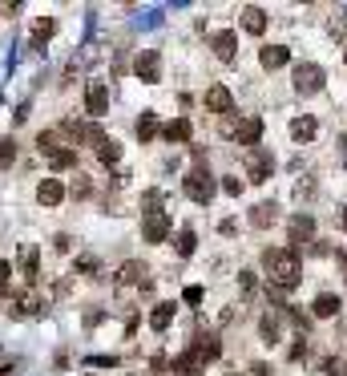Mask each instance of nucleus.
<instances>
[{
	"label": "nucleus",
	"instance_id": "f257e3e1",
	"mask_svg": "<svg viewBox=\"0 0 347 376\" xmlns=\"http://www.w3.org/2000/svg\"><path fill=\"white\" fill-rule=\"evenodd\" d=\"M263 271H267V280L275 283V287L291 291L303 280V259L291 247H267L263 251Z\"/></svg>",
	"mask_w": 347,
	"mask_h": 376
},
{
	"label": "nucleus",
	"instance_id": "f03ea898",
	"mask_svg": "<svg viewBox=\"0 0 347 376\" xmlns=\"http://www.w3.org/2000/svg\"><path fill=\"white\" fill-rule=\"evenodd\" d=\"M214 190H218V182H214V174H210V166H194L182 178V194L190 203H198V207L214 198Z\"/></svg>",
	"mask_w": 347,
	"mask_h": 376
},
{
	"label": "nucleus",
	"instance_id": "7ed1b4c3",
	"mask_svg": "<svg viewBox=\"0 0 347 376\" xmlns=\"http://www.w3.org/2000/svg\"><path fill=\"white\" fill-rule=\"evenodd\" d=\"M109 101H114V94H109V81L93 77L89 85H85V114H89V118H101V114H109Z\"/></svg>",
	"mask_w": 347,
	"mask_h": 376
},
{
	"label": "nucleus",
	"instance_id": "20e7f679",
	"mask_svg": "<svg viewBox=\"0 0 347 376\" xmlns=\"http://www.w3.org/2000/svg\"><path fill=\"white\" fill-rule=\"evenodd\" d=\"M226 138L238 142V146H258V138H263V121L258 118H238L231 130H226Z\"/></svg>",
	"mask_w": 347,
	"mask_h": 376
},
{
	"label": "nucleus",
	"instance_id": "39448f33",
	"mask_svg": "<svg viewBox=\"0 0 347 376\" xmlns=\"http://www.w3.org/2000/svg\"><path fill=\"white\" fill-rule=\"evenodd\" d=\"M323 81H327V73L319 69V65H299V69H295V89H299V94H319Z\"/></svg>",
	"mask_w": 347,
	"mask_h": 376
},
{
	"label": "nucleus",
	"instance_id": "423d86ee",
	"mask_svg": "<svg viewBox=\"0 0 347 376\" xmlns=\"http://www.w3.org/2000/svg\"><path fill=\"white\" fill-rule=\"evenodd\" d=\"M134 73H138L141 81H150V85H154V81L162 77V57H158L154 49H145V53H138V57H134Z\"/></svg>",
	"mask_w": 347,
	"mask_h": 376
},
{
	"label": "nucleus",
	"instance_id": "0eeeda50",
	"mask_svg": "<svg viewBox=\"0 0 347 376\" xmlns=\"http://www.w3.org/2000/svg\"><path fill=\"white\" fill-rule=\"evenodd\" d=\"M166 235H170V214H145L141 219V239L145 243H166Z\"/></svg>",
	"mask_w": 347,
	"mask_h": 376
},
{
	"label": "nucleus",
	"instance_id": "6e6552de",
	"mask_svg": "<svg viewBox=\"0 0 347 376\" xmlns=\"http://www.w3.org/2000/svg\"><path fill=\"white\" fill-rule=\"evenodd\" d=\"M210 49H214V57H218V61H226V65H231L234 57H238V37H234L231 28H222V33H214V37H210Z\"/></svg>",
	"mask_w": 347,
	"mask_h": 376
},
{
	"label": "nucleus",
	"instance_id": "1a4fd4ad",
	"mask_svg": "<svg viewBox=\"0 0 347 376\" xmlns=\"http://www.w3.org/2000/svg\"><path fill=\"white\" fill-rule=\"evenodd\" d=\"M202 105H206L210 114H231L234 94L226 89V85H210V89H206V97H202Z\"/></svg>",
	"mask_w": 347,
	"mask_h": 376
},
{
	"label": "nucleus",
	"instance_id": "9d476101",
	"mask_svg": "<svg viewBox=\"0 0 347 376\" xmlns=\"http://www.w3.org/2000/svg\"><path fill=\"white\" fill-rule=\"evenodd\" d=\"M247 166H251V170H247L251 182H267V178H271V166H275V154H271V150H255Z\"/></svg>",
	"mask_w": 347,
	"mask_h": 376
},
{
	"label": "nucleus",
	"instance_id": "9b49d317",
	"mask_svg": "<svg viewBox=\"0 0 347 376\" xmlns=\"http://www.w3.org/2000/svg\"><path fill=\"white\" fill-rule=\"evenodd\" d=\"M170 373L174 376H206V364L198 360V352H182L178 360H170Z\"/></svg>",
	"mask_w": 347,
	"mask_h": 376
},
{
	"label": "nucleus",
	"instance_id": "f8f14e48",
	"mask_svg": "<svg viewBox=\"0 0 347 376\" xmlns=\"http://www.w3.org/2000/svg\"><path fill=\"white\" fill-rule=\"evenodd\" d=\"M287 227H291V243H295V247L307 243V239H315V219H311V214H291ZM295 247H291V251H295Z\"/></svg>",
	"mask_w": 347,
	"mask_h": 376
},
{
	"label": "nucleus",
	"instance_id": "ddd939ff",
	"mask_svg": "<svg viewBox=\"0 0 347 376\" xmlns=\"http://www.w3.org/2000/svg\"><path fill=\"white\" fill-rule=\"evenodd\" d=\"M258 336H263V344L275 348L278 340H283V316H278V311H267V316L258 320Z\"/></svg>",
	"mask_w": 347,
	"mask_h": 376
},
{
	"label": "nucleus",
	"instance_id": "4468645a",
	"mask_svg": "<svg viewBox=\"0 0 347 376\" xmlns=\"http://www.w3.org/2000/svg\"><path fill=\"white\" fill-rule=\"evenodd\" d=\"M141 280H145V263H138V259L121 263L114 271V287H130V283H141Z\"/></svg>",
	"mask_w": 347,
	"mask_h": 376
},
{
	"label": "nucleus",
	"instance_id": "2eb2a0df",
	"mask_svg": "<svg viewBox=\"0 0 347 376\" xmlns=\"http://www.w3.org/2000/svg\"><path fill=\"white\" fill-rule=\"evenodd\" d=\"M41 296H37V291H21V296H17V304H12V316H17V320H28V316H41Z\"/></svg>",
	"mask_w": 347,
	"mask_h": 376
},
{
	"label": "nucleus",
	"instance_id": "dca6fc26",
	"mask_svg": "<svg viewBox=\"0 0 347 376\" xmlns=\"http://www.w3.org/2000/svg\"><path fill=\"white\" fill-rule=\"evenodd\" d=\"M174 300H162V304H154V311H150V328L154 332H170V324H174Z\"/></svg>",
	"mask_w": 347,
	"mask_h": 376
},
{
	"label": "nucleus",
	"instance_id": "f3484780",
	"mask_svg": "<svg viewBox=\"0 0 347 376\" xmlns=\"http://www.w3.org/2000/svg\"><path fill=\"white\" fill-rule=\"evenodd\" d=\"M21 271H24V280L28 283H37L41 280V251L28 243V247H21Z\"/></svg>",
	"mask_w": 347,
	"mask_h": 376
},
{
	"label": "nucleus",
	"instance_id": "a211bd4d",
	"mask_svg": "<svg viewBox=\"0 0 347 376\" xmlns=\"http://www.w3.org/2000/svg\"><path fill=\"white\" fill-rule=\"evenodd\" d=\"M242 28H247L251 37H263V33H267V8H258V4L242 8Z\"/></svg>",
	"mask_w": 347,
	"mask_h": 376
},
{
	"label": "nucleus",
	"instance_id": "6ab92c4d",
	"mask_svg": "<svg viewBox=\"0 0 347 376\" xmlns=\"http://www.w3.org/2000/svg\"><path fill=\"white\" fill-rule=\"evenodd\" d=\"M65 198V187L57 182V178H45L41 187H37V203H45V207H57Z\"/></svg>",
	"mask_w": 347,
	"mask_h": 376
},
{
	"label": "nucleus",
	"instance_id": "aec40b11",
	"mask_svg": "<svg viewBox=\"0 0 347 376\" xmlns=\"http://www.w3.org/2000/svg\"><path fill=\"white\" fill-rule=\"evenodd\" d=\"M339 296H315V304H311V316L315 320H331V316H339Z\"/></svg>",
	"mask_w": 347,
	"mask_h": 376
},
{
	"label": "nucleus",
	"instance_id": "412c9836",
	"mask_svg": "<svg viewBox=\"0 0 347 376\" xmlns=\"http://www.w3.org/2000/svg\"><path fill=\"white\" fill-rule=\"evenodd\" d=\"M275 219H278V207H275V203H258V207H251V227H258V231H267Z\"/></svg>",
	"mask_w": 347,
	"mask_h": 376
},
{
	"label": "nucleus",
	"instance_id": "4be33fe9",
	"mask_svg": "<svg viewBox=\"0 0 347 376\" xmlns=\"http://www.w3.org/2000/svg\"><path fill=\"white\" fill-rule=\"evenodd\" d=\"M258 61H263V69H278V65H287V61H291V53H287L283 45H263Z\"/></svg>",
	"mask_w": 347,
	"mask_h": 376
},
{
	"label": "nucleus",
	"instance_id": "5701e85b",
	"mask_svg": "<svg viewBox=\"0 0 347 376\" xmlns=\"http://www.w3.org/2000/svg\"><path fill=\"white\" fill-rule=\"evenodd\" d=\"M315 130H319V121L311 118V114H303V118L291 121V138H295V142H311V138H315Z\"/></svg>",
	"mask_w": 347,
	"mask_h": 376
},
{
	"label": "nucleus",
	"instance_id": "b1692460",
	"mask_svg": "<svg viewBox=\"0 0 347 376\" xmlns=\"http://www.w3.org/2000/svg\"><path fill=\"white\" fill-rule=\"evenodd\" d=\"M162 138L166 142H178V146H182V142H190V121H186V118L166 121V126H162Z\"/></svg>",
	"mask_w": 347,
	"mask_h": 376
},
{
	"label": "nucleus",
	"instance_id": "393cba45",
	"mask_svg": "<svg viewBox=\"0 0 347 376\" xmlns=\"http://www.w3.org/2000/svg\"><path fill=\"white\" fill-rule=\"evenodd\" d=\"M45 158L53 162V170H69V166H77V150L73 146H57V150H48Z\"/></svg>",
	"mask_w": 347,
	"mask_h": 376
},
{
	"label": "nucleus",
	"instance_id": "a878e982",
	"mask_svg": "<svg viewBox=\"0 0 347 376\" xmlns=\"http://www.w3.org/2000/svg\"><path fill=\"white\" fill-rule=\"evenodd\" d=\"M134 130H138V142H154L158 134H162V126H158V118H154V114H141Z\"/></svg>",
	"mask_w": 347,
	"mask_h": 376
},
{
	"label": "nucleus",
	"instance_id": "bb28decb",
	"mask_svg": "<svg viewBox=\"0 0 347 376\" xmlns=\"http://www.w3.org/2000/svg\"><path fill=\"white\" fill-rule=\"evenodd\" d=\"M93 150H97V158H101V162H105V166H117V162H121V146H117L114 138L97 142V146H93Z\"/></svg>",
	"mask_w": 347,
	"mask_h": 376
},
{
	"label": "nucleus",
	"instance_id": "cd10ccee",
	"mask_svg": "<svg viewBox=\"0 0 347 376\" xmlns=\"http://www.w3.org/2000/svg\"><path fill=\"white\" fill-rule=\"evenodd\" d=\"M53 33H57V21H53V17H37V21H33V41H37V45L53 41Z\"/></svg>",
	"mask_w": 347,
	"mask_h": 376
},
{
	"label": "nucleus",
	"instance_id": "c85d7f7f",
	"mask_svg": "<svg viewBox=\"0 0 347 376\" xmlns=\"http://www.w3.org/2000/svg\"><path fill=\"white\" fill-rule=\"evenodd\" d=\"M162 190H141V214H162Z\"/></svg>",
	"mask_w": 347,
	"mask_h": 376
},
{
	"label": "nucleus",
	"instance_id": "c756f323",
	"mask_svg": "<svg viewBox=\"0 0 347 376\" xmlns=\"http://www.w3.org/2000/svg\"><path fill=\"white\" fill-rule=\"evenodd\" d=\"M17 162V138H0V170Z\"/></svg>",
	"mask_w": 347,
	"mask_h": 376
},
{
	"label": "nucleus",
	"instance_id": "7c9ffc66",
	"mask_svg": "<svg viewBox=\"0 0 347 376\" xmlns=\"http://www.w3.org/2000/svg\"><path fill=\"white\" fill-rule=\"evenodd\" d=\"M194 247H198V235H194V227H186L182 235H178V255H194Z\"/></svg>",
	"mask_w": 347,
	"mask_h": 376
},
{
	"label": "nucleus",
	"instance_id": "2f4dec72",
	"mask_svg": "<svg viewBox=\"0 0 347 376\" xmlns=\"http://www.w3.org/2000/svg\"><path fill=\"white\" fill-rule=\"evenodd\" d=\"M287 360H295V364H303V360H307V336H299V340L287 348Z\"/></svg>",
	"mask_w": 347,
	"mask_h": 376
},
{
	"label": "nucleus",
	"instance_id": "473e14b6",
	"mask_svg": "<svg viewBox=\"0 0 347 376\" xmlns=\"http://www.w3.org/2000/svg\"><path fill=\"white\" fill-rule=\"evenodd\" d=\"M89 190H93V182L85 178V174H77V178H73V187H69V194H73V198H85Z\"/></svg>",
	"mask_w": 347,
	"mask_h": 376
},
{
	"label": "nucleus",
	"instance_id": "72a5a7b5",
	"mask_svg": "<svg viewBox=\"0 0 347 376\" xmlns=\"http://www.w3.org/2000/svg\"><path fill=\"white\" fill-rule=\"evenodd\" d=\"M222 190H226V194H234V198H238V194H242V190H247V182H242V178H238V174H226V178H222Z\"/></svg>",
	"mask_w": 347,
	"mask_h": 376
},
{
	"label": "nucleus",
	"instance_id": "f704fd0d",
	"mask_svg": "<svg viewBox=\"0 0 347 376\" xmlns=\"http://www.w3.org/2000/svg\"><path fill=\"white\" fill-rule=\"evenodd\" d=\"M202 296H206V291H202L198 283H190V287H186V291H182V300H186V304H190V307H202Z\"/></svg>",
	"mask_w": 347,
	"mask_h": 376
},
{
	"label": "nucleus",
	"instance_id": "c9c22d12",
	"mask_svg": "<svg viewBox=\"0 0 347 376\" xmlns=\"http://www.w3.org/2000/svg\"><path fill=\"white\" fill-rule=\"evenodd\" d=\"M323 376H347V364L339 360V356H327V364H323Z\"/></svg>",
	"mask_w": 347,
	"mask_h": 376
},
{
	"label": "nucleus",
	"instance_id": "e433bc0d",
	"mask_svg": "<svg viewBox=\"0 0 347 376\" xmlns=\"http://www.w3.org/2000/svg\"><path fill=\"white\" fill-rule=\"evenodd\" d=\"M89 364L93 368H117L121 360H117V356H89Z\"/></svg>",
	"mask_w": 347,
	"mask_h": 376
},
{
	"label": "nucleus",
	"instance_id": "4c0bfd02",
	"mask_svg": "<svg viewBox=\"0 0 347 376\" xmlns=\"http://www.w3.org/2000/svg\"><path fill=\"white\" fill-rule=\"evenodd\" d=\"M8 280H12V263H4V259H0V296L8 291Z\"/></svg>",
	"mask_w": 347,
	"mask_h": 376
},
{
	"label": "nucleus",
	"instance_id": "58836bf2",
	"mask_svg": "<svg viewBox=\"0 0 347 376\" xmlns=\"http://www.w3.org/2000/svg\"><path fill=\"white\" fill-rule=\"evenodd\" d=\"M77 271L93 275V271H97V259H93V255H81V259H77Z\"/></svg>",
	"mask_w": 347,
	"mask_h": 376
},
{
	"label": "nucleus",
	"instance_id": "ea45409f",
	"mask_svg": "<svg viewBox=\"0 0 347 376\" xmlns=\"http://www.w3.org/2000/svg\"><path fill=\"white\" fill-rule=\"evenodd\" d=\"M238 287H242V300H251V291H255V280L242 271V275H238Z\"/></svg>",
	"mask_w": 347,
	"mask_h": 376
},
{
	"label": "nucleus",
	"instance_id": "a19ab883",
	"mask_svg": "<svg viewBox=\"0 0 347 376\" xmlns=\"http://www.w3.org/2000/svg\"><path fill=\"white\" fill-rule=\"evenodd\" d=\"M222 235H238V223H234V219H222Z\"/></svg>",
	"mask_w": 347,
	"mask_h": 376
},
{
	"label": "nucleus",
	"instance_id": "79ce46f5",
	"mask_svg": "<svg viewBox=\"0 0 347 376\" xmlns=\"http://www.w3.org/2000/svg\"><path fill=\"white\" fill-rule=\"evenodd\" d=\"M335 259H339V271H344V280H347V251H339Z\"/></svg>",
	"mask_w": 347,
	"mask_h": 376
},
{
	"label": "nucleus",
	"instance_id": "37998d69",
	"mask_svg": "<svg viewBox=\"0 0 347 376\" xmlns=\"http://www.w3.org/2000/svg\"><path fill=\"white\" fill-rule=\"evenodd\" d=\"M344 231H347V207H344Z\"/></svg>",
	"mask_w": 347,
	"mask_h": 376
},
{
	"label": "nucleus",
	"instance_id": "c03bdc74",
	"mask_svg": "<svg viewBox=\"0 0 347 376\" xmlns=\"http://www.w3.org/2000/svg\"><path fill=\"white\" fill-rule=\"evenodd\" d=\"M344 65H347V49H344Z\"/></svg>",
	"mask_w": 347,
	"mask_h": 376
},
{
	"label": "nucleus",
	"instance_id": "a18cd8bd",
	"mask_svg": "<svg viewBox=\"0 0 347 376\" xmlns=\"http://www.w3.org/2000/svg\"><path fill=\"white\" fill-rule=\"evenodd\" d=\"M226 376H242V373H226Z\"/></svg>",
	"mask_w": 347,
	"mask_h": 376
}]
</instances>
